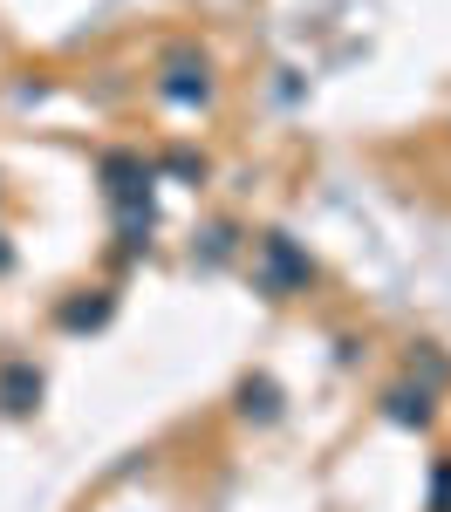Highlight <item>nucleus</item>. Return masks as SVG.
<instances>
[{
    "instance_id": "obj_1",
    "label": "nucleus",
    "mask_w": 451,
    "mask_h": 512,
    "mask_svg": "<svg viewBox=\"0 0 451 512\" xmlns=\"http://www.w3.org/2000/svg\"><path fill=\"white\" fill-rule=\"evenodd\" d=\"M308 280H315V260H308V253H301L287 233H267V239H260V287H267L274 301L301 294Z\"/></svg>"
},
{
    "instance_id": "obj_2",
    "label": "nucleus",
    "mask_w": 451,
    "mask_h": 512,
    "mask_svg": "<svg viewBox=\"0 0 451 512\" xmlns=\"http://www.w3.org/2000/svg\"><path fill=\"white\" fill-rule=\"evenodd\" d=\"M164 103H178V110H192V103H205L212 96V62H205L199 48H171L164 55V82H158Z\"/></svg>"
},
{
    "instance_id": "obj_3",
    "label": "nucleus",
    "mask_w": 451,
    "mask_h": 512,
    "mask_svg": "<svg viewBox=\"0 0 451 512\" xmlns=\"http://www.w3.org/2000/svg\"><path fill=\"white\" fill-rule=\"evenodd\" d=\"M35 396H41V369L35 362H7V369H0V410H7V417H28Z\"/></svg>"
},
{
    "instance_id": "obj_4",
    "label": "nucleus",
    "mask_w": 451,
    "mask_h": 512,
    "mask_svg": "<svg viewBox=\"0 0 451 512\" xmlns=\"http://www.w3.org/2000/svg\"><path fill=\"white\" fill-rule=\"evenodd\" d=\"M103 178H110V198H117V205H144V198H151V171L137 158H123V151L103 164Z\"/></svg>"
},
{
    "instance_id": "obj_5",
    "label": "nucleus",
    "mask_w": 451,
    "mask_h": 512,
    "mask_svg": "<svg viewBox=\"0 0 451 512\" xmlns=\"http://www.w3.org/2000/svg\"><path fill=\"white\" fill-rule=\"evenodd\" d=\"M383 403H390L397 424H431V390H390Z\"/></svg>"
},
{
    "instance_id": "obj_6",
    "label": "nucleus",
    "mask_w": 451,
    "mask_h": 512,
    "mask_svg": "<svg viewBox=\"0 0 451 512\" xmlns=\"http://www.w3.org/2000/svg\"><path fill=\"white\" fill-rule=\"evenodd\" d=\"M438 512H451V472H438Z\"/></svg>"
},
{
    "instance_id": "obj_7",
    "label": "nucleus",
    "mask_w": 451,
    "mask_h": 512,
    "mask_svg": "<svg viewBox=\"0 0 451 512\" xmlns=\"http://www.w3.org/2000/svg\"><path fill=\"white\" fill-rule=\"evenodd\" d=\"M7 267H14V246H7V233H0V274H7Z\"/></svg>"
}]
</instances>
